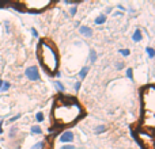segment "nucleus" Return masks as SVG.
<instances>
[{"mask_svg": "<svg viewBox=\"0 0 155 149\" xmlns=\"http://www.w3.org/2000/svg\"><path fill=\"white\" fill-rule=\"evenodd\" d=\"M57 103H60V106L56 104L53 110L56 126L61 128V126L76 122V119L82 114V109L76 103L75 99L71 98V96H61V99H59Z\"/></svg>", "mask_w": 155, "mask_h": 149, "instance_id": "obj_1", "label": "nucleus"}, {"mask_svg": "<svg viewBox=\"0 0 155 149\" xmlns=\"http://www.w3.org/2000/svg\"><path fill=\"white\" fill-rule=\"evenodd\" d=\"M38 57H40V61L42 62L44 68L48 71L49 73L54 74L59 67V59H57V52L56 49L52 45L46 43L45 41H41L40 48H38Z\"/></svg>", "mask_w": 155, "mask_h": 149, "instance_id": "obj_2", "label": "nucleus"}, {"mask_svg": "<svg viewBox=\"0 0 155 149\" xmlns=\"http://www.w3.org/2000/svg\"><path fill=\"white\" fill-rule=\"evenodd\" d=\"M143 106H144L146 111L155 113V87L150 85V87L144 88L143 91Z\"/></svg>", "mask_w": 155, "mask_h": 149, "instance_id": "obj_3", "label": "nucleus"}, {"mask_svg": "<svg viewBox=\"0 0 155 149\" xmlns=\"http://www.w3.org/2000/svg\"><path fill=\"white\" fill-rule=\"evenodd\" d=\"M142 134H143V137H140V136H137V137H139L140 142L144 147V149H155V137L148 133H142Z\"/></svg>", "mask_w": 155, "mask_h": 149, "instance_id": "obj_4", "label": "nucleus"}, {"mask_svg": "<svg viewBox=\"0 0 155 149\" xmlns=\"http://www.w3.org/2000/svg\"><path fill=\"white\" fill-rule=\"evenodd\" d=\"M25 74H26V77L29 80H31V81L40 80V72H38V68L35 67V65H31V67L27 68V69L25 71Z\"/></svg>", "mask_w": 155, "mask_h": 149, "instance_id": "obj_5", "label": "nucleus"}, {"mask_svg": "<svg viewBox=\"0 0 155 149\" xmlns=\"http://www.w3.org/2000/svg\"><path fill=\"white\" fill-rule=\"evenodd\" d=\"M72 140H74V133L70 130L64 132V133L60 136V142H63V144H70Z\"/></svg>", "mask_w": 155, "mask_h": 149, "instance_id": "obj_6", "label": "nucleus"}, {"mask_svg": "<svg viewBox=\"0 0 155 149\" xmlns=\"http://www.w3.org/2000/svg\"><path fill=\"white\" fill-rule=\"evenodd\" d=\"M79 31H80V34L84 35V37H87V38L93 37V30H91L90 27H87V26H80Z\"/></svg>", "mask_w": 155, "mask_h": 149, "instance_id": "obj_7", "label": "nucleus"}, {"mask_svg": "<svg viewBox=\"0 0 155 149\" xmlns=\"http://www.w3.org/2000/svg\"><path fill=\"white\" fill-rule=\"evenodd\" d=\"M132 40L135 41V42H140V41L143 40V35H142V31H140L139 29L136 30V31L134 33V35H132Z\"/></svg>", "mask_w": 155, "mask_h": 149, "instance_id": "obj_8", "label": "nucleus"}, {"mask_svg": "<svg viewBox=\"0 0 155 149\" xmlns=\"http://www.w3.org/2000/svg\"><path fill=\"white\" fill-rule=\"evenodd\" d=\"M106 22V15H104V14H101L99 16H97L95 18V23L97 24H102V23H105Z\"/></svg>", "mask_w": 155, "mask_h": 149, "instance_id": "obj_9", "label": "nucleus"}, {"mask_svg": "<svg viewBox=\"0 0 155 149\" xmlns=\"http://www.w3.org/2000/svg\"><path fill=\"white\" fill-rule=\"evenodd\" d=\"M87 73H88V67H83L82 71L79 72V76L82 77V79H84V77L87 76Z\"/></svg>", "mask_w": 155, "mask_h": 149, "instance_id": "obj_10", "label": "nucleus"}, {"mask_svg": "<svg viewBox=\"0 0 155 149\" xmlns=\"http://www.w3.org/2000/svg\"><path fill=\"white\" fill-rule=\"evenodd\" d=\"M90 61L93 62V64L97 61V53H95V50H93V49L90 50Z\"/></svg>", "mask_w": 155, "mask_h": 149, "instance_id": "obj_11", "label": "nucleus"}, {"mask_svg": "<svg viewBox=\"0 0 155 149\" xmlns=\"http://www.w3.org/2000/svg\"><path fill=\"white\" fill-rule=\"evenodd\" d=\"M10 90V83L8 81H3L2 84V88H0V91H3V92H5V91Z\"/></svg>", "mask_w": 155, "mask_h": 149, "instance_id": "obj_12", "label": "nucleus"}, {"mask_svg": "<svg viewBox=\"0 0 155 149\" xmlns=\"http://www.w3.org/2000/svg\"><path fill=\"white\" fill-rule=\"evenodd\" d=\"M31 133L33 134H41V133H42V129H41L40 126H33V128H31Z\"/></svg>", "mask_w": 155, "mask_h": 149, "instance_id": "obj_13", "label": "nucleus"}, {"mask_svg": "<svg viewBox=\"0 0 155 149\" xmlns=\"http://www.w3.org/2000/svg\"><path fill=\"white\" fill-rule=\"evenodd\" d=\"M105 130H106V128H105L104 125H99V126H97V128H95V133H97V134L104 133Z\"/></svg>", "mask_w": 155, "mask_h": 149, "instance_id": "obj_14", "label": "nucleus"}, {"mask_svg": "<svg viewBox=\"0 0 155 149\" xmlns=\"http://www.w3.org/2000/svg\"><path fill=\"white\" fill-rule=\"evenodd\" d=\"M146 52H147V54H148V57H155V50L153 48H146Z\"/></svg>", "mask_w": 155, "mask_h": 149, "instance_id": "obj_15", "label": "nucleus"}, {"mask_svg": "<svg viewBox=\"0 0 155 149\" xmlns=\"http://www.w3.org/2000/svg\"><path fill=\"white\" fill-rule=\"evenodd\" d=\"M54 85H56V88L60 91V92H64V85H63L60 81H54Z\"/></svg>", "mask_w": 155, "mask_h": 149, "instance_id": "obj_16", "label": "nucleus"}, {"mask_svg": "<svg viewBox=\"0 0 155 149\" xmlns=\"http://www.w3.org/2000/svg\"><path fill=\"white\" fill-rule=\"evenodd\" d=\"M35 119H37V122H42L44 121V114L42 113H37V115H35Z\"/></svg>", "mask_w": 155, "mask_h": 149, "instance_id": "obj_17", "label": "nucleus"}, {"mask_svg": "<svg viewBox=\"0 0 155 149\" xmlns=\"http://www.w3.org/2000/svg\"><path fill=\"white\" fill-rule=\"evenodd\" d=\"M129 49H120V54H123L124 57H127V56H129Z\"/></svg>", "mask_w": 155, "mask_h": 149, "instance_id": "obj_18", "label": "nucleus"}, {"mask_svg": "<svg viewBox=\"0 0 155 149\" xmlns=\"http://www.w3.org/2000/svg\"><path fill=\"white\" fill-rule=\"evenodd\" d=\"M127 76H128V79H134V71L129 68V69H127Z\"/></svg>", "mask_w": 155, "mask_h": 149, "instance_id": "obj_19", "label": "nucleus"}, {"mask_svg": "<svg viewBox=\"0 0 155 149\" xmlns=\"http://www.w3.org/2000/svg\"><path fill=\"white\" fill-rule=\"evenodd\" d=\"M76 11H78V7H76V4H75L72 8H71V11H70L71 16H74V15H75V14H76Z\"/></svg>", "mask_w": 155, "mask_h": 149, "instance_id": "obj_20", "label": "nucleus"}, {"mask_svg": "<svg viewBox=\"0 0 155 149\" xmlns=\"http://www.w3.org/2000/svg\"><path fill=\"white\" fill-rule=\"evenodd\" d=\"M42 147H44V142H38V144H35V145H34V147H33L31 149H41Z\"/></svg>", "mask_w": 155, "mask_h": 149, "instance_id": "obj_21", "label": "nucleus"}, {"mask_svg": "<svg viewBox=\"0 0 155 149\" xmlns=\"http://www.w3.org/2000/svg\"><path fill=\"white\" fill-rule=\"evenodd\" d=\"M19 118H21V114H16L15 117H12V118H11V119H10V122H15V121H16V119H19Z\"/></svg>", "mask_w": 155, "mask_h": 149, "instance_id": "obj_22", "label": "nucleus"}, {"mask_svg": "<svg viewBox=\"0 0 155 149\" xmlns=\"http://www.w3.org/2000/svg\"><path fill=\"white\" fill-rule=\"evenodd\" d=\"M16 130H18V129H16V128H12V129H11V132H10V137H14V136H15Z\"/></svg>", "mask_w": 155, "mask_h": 149, "instance_id": "obj_23", "label": "nucleus"}, {"mask_svg": "<svg viewBox=\"0 0 155 149\" xmlns=\"http://www.w3.org/2000/svg\"><path fill=\"white\" fill-rule=\"evenodd\" d=\"M61 149H75V147H74V145H71V144H67V145H64Z\"/></svg>", "mask_w": 155, "mask_h": 149, "instance_id": "obj_24", "label": "nucleus"}, {"mask_svg": "<svg viewBox=\"0 0 155 149\" xmlns=\"http://www.w3.org/2000/svg\"><path fill=\"white\" fill-rule=\"evenodd\" d=\"M31 33H33V35H34L35 38L38 37V33H37V30H35V29H31Z\"/></svg>", "mask_w": 155, "mask_h": 149, "instance_id": "obj_25", "label": "nucleus"}, {"mask_svg": "<svg viewBox=\"0 0 155 149\" xmlns=\"http://www.w3.org/2000/svg\"><path fill=\"white\" fill-rule=\"evenodd\" d=\"M123 68H124V64H123V62H118V64H117V69H123Z\"/></svg>", "mask_w": 155, "mask_h": 149, "instance_id": "obj_26", "label": "nucleus"}, {"mask_svg": "<svg viewBox=\"0 0 155 149\" xmlns=\"http://www.w3.org/2000/svg\"><path fill=\"white\" fill-rule=\"evenodd\" d=\"M75 90H76V91H79V90H80V83H79V81H78L76 84H75Z\"/></svg>", "mask_w": 155, "mask_h": 149, "instance_id": "obj_27", "label": "nucleus"}, {"mask_svg": "<svg viewBox=\"0 0 155 149\" xmlns=\"http://www.w3.org/2000/svg\"><path fill=\"white\" fill-rule=\"evenodd\" d=\"M3 133V121H0V134Z\"/></svg>", "mask_w": 155, "mask_h": 149, "instance_id": "obj_28", "label": "nucleus"}, {"mask_svg": "<svg viewBox=\"0 0 155 149\" xmlns=\"http://www.w3.org/2000/svg\"><path fill=\"white\" fill-rule=\"evenodd\" d=\"M2 84H3V80H0V88H2Z\"/></svg>", "mask_w": 155, "mask_h": 149, "instance_id": "obj_29", "label": "nucleus"}, {"mask_svg": "<svg viewBox=\"0 0 155 149\" xmlns=\"http://www.w3.org/2000/svg\"><path fill=\"white\" fill-rule=\"evenodd\" d=\"M0 149H2V148H0Z\"/></svg>", "mask_w": 155, "mask_h": 149, "instance_id": "obj_30", "label": "nucleus"}]
</instances>
